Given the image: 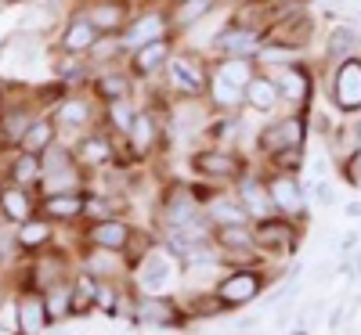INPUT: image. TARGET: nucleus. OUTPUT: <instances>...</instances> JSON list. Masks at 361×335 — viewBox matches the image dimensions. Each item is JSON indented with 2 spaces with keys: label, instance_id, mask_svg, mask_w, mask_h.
I'll return each instance as SVG.
<instances>
[{
  "label": "nucleus",
  "instance_id": "f257e3e1",
  "mask_svg": "<svg viewBox=\"0 0 361 335\" xmlns=\"http://www.w3.org/2000/svg\"><path fill=\"white\" fill-rule=\"evenodd\" d=\"M166 25H170V18L163 11H148V15L134 18L123 33H119V47L123 51H141V47L156 44V40H166Z\"/></svg>",
  "mask_w": 361,
  "mask_h": 335
},
{
  "label": "nucleus",
  "instance_id": "f03ea898",
  "mask_svg": "<svg viewBox=\"0 0 361 335\" xmlns=\"http://www.w3.org/2000/svg\"><path fill=\"white\" fill-rule=\"evenodd\" d=\"M267 29L264 25H228L224 33L214 37V47L228 58H253V51L264 44Z\"/></svg>",
  "mask_w": 361,
  "mask_h": 335
},
{
  "label": "nucleus",
  "instance_id": "7ed1b4c3",
  "mask_svg": "<svg viewBox=\"0 0 361 335\" xmlns=\"http://www.w3.org/2000/svg\"><path fill=\"white\" fill-rule=\"evenodd\" d=\"M333 98H336L340 112H357L361 108V58H347V62L336 65Z\"/></svg>",
  "mask_w": 361,
  "mask_h": 335
},
{
  "label": "nucleus",
  "instance_id": "20e7f679",
  "mask_svg": "<svg viewBox=\"0 0 361 335\" xmlns=\"http://www.w3.org/2000/svg\"><path fill=\"white\" fill-rule=\"evenodd\" d=\"M271 44L282 47V51H304L314 37V22L307 15H286L282 22L271 25Z\"/></svg>",
  "mask_w": 361,
  "mask_h": 335
},
{
  "label": "nucleus",
  "instance_id": "39448f33",
  "mask_svg": "<svg viewBox=\"0 0 361 335\" xmlns=\"http://www.w3.org/2000/svg\"><path fill=\"white\" fill-rule=\"evenodd\" d=\"M260 144L267 151H282V148H304V119L300 115H286L275 127H267L260 134Z\"/></svg>",
  "mask_w": 361,
  "mask_h": 335
},
{
  "label": "nucleus",
  "instance_id": "423d86ee",
  "mask_svg": "<svg viewBox=\"0 0 361 335\" xmlns=\"http://www.w3.org/2000/svg\"><path fill=\"white\" fill-rule=\"evenodd\" d=\"M170 83L180 90V94L195 98L199 90L206 87V76H202V69L192 62L188 54H177V58H170Z\"/></svg>",
  "mask_w": 361,
  "mask_h": 335
},
{
  "label": "nucleus",
  "instance_id": "0eeeda50",
  "mask_svg": "<svg viewBox=\"0 0 361 335\" xmlns=\"http://www.w3.org/2000/svg\"><path fill=\"white\" fill-rule=\"evenodd\" d=\"M127 15H130V8L119 4V0H98V4L87 11V18L94 22L98 33H123V29H127Z\"/></svg>",
  "mask_w": 361,
  "mask_h": 335
},
{
  "label": "nucleus",
  "instance_id": "6e6552de",
  "mask_svg": "<svg viewBox=\"0 0 361 335\" xmlns=\"http://www.w3.org/2000/svg\"><path fill=\"white\" fill-rule=\"evenodd\" d=\"M275 83H279V94L286 101H293V105L311 98V76H307V69H300V65H282L275 72Z\"/></svg>",
  "mask_w": 361,
  "mask_h": 335
},
{
  "label": "nucleus",
  "instance_id": "1a4fd4ad",
  "mask_svg": "<svg viewBox=\"0 0 361 335\" xmlns=\"http://www.w3.org/2000/svg\"><path fill=\"white\" fill-rule=\"evenodd\" d=\"M361 51V33L354 25H333L329 29V44H325V54H329V62L340 65L347 62V58H354Z\"/></svg>",
  "mask_w": 361,
  "mask_h": 335
},
{
  "label": "nucleus",
  "instance_id": "9d476101",
  "mask_svg": "<svg viewBox=\"0 0 361 335\" xmlns=\"http://www.w3.org/2000/svg\"><path fill=\"white\" fill-rule=\"evenodd\" d=\"M279 83H275V76H260V72H253V80L246 83V105L253 108V112H271L279 105Z\"/></svg>",
  "mask_w": 361,
  "mask_h": 335
},
{
  "label": "nucleus",
  "instance_id": "9b49d317",
  "mask_svg": "<svg viewBox=\"0 0 361 335\" xmlns=\"http://www.w3.org/2000/svg\"><path fill=\"white\" fill-rule=\"evenodd\" d=\"M94 44H98V29H94V22H90L87 15H80V18H73V22L66 25V33H62V47H66L69 54L94 51Z\"/></svg>",
  "mask_w": 361,
  "mask_h": 335
},
{
  "label": "nucleus",
  "instance_id": "f8f14e48",
  "mask_svg": "<svg viewBox=\"0 0 361 335\" xmlns=\"http://www.w3.org/2000/svg\"><path fill=\"white\" fill-rule=\"evenodd\" d=\"M195 170L206 177H235L243 173V163L228 151H202V156H195Z\"/></svg>",
  "mask_w": 361,
  "mask_h": 335
},
{
  "label": "nucleus",
  "instance_id": "ddd939ff",
  "mask_svg": "<svg viewBox=\"0 0 361 335\" xmlns=\"http://www.w3.org/2000/svg\"><path fill=\"white\" fill-rule=\"evenodd\" d=\"M257 289H260V282L253 278V274H235V278H228L217 289V296H221V303H228V307H238V303H250L257 296Z\"/></svg>",
  "mask_w": 361,
  "mask_h": 335
},
{
  "label": "nucleus",
  "instance_id": "4468645a",
  "mask_svg": "<svg viewBox=\"0 0 361 335\" xmlns=\"http://www.w3.org/2000/svg\"><path fill=\"white\" fill-rule=\"evenodd\" d=\"M54 123L51 119H33V127H29L25 134H22V151H29V156H44L47 148H54Z\"/></svg>",
  "mask_w": 361,
  "mask_h": 335
},
{
  "label": "nucleus",
  "instance_id": "2eb2a0df",
  "mask_svg": "<svg viewBox=\"0 0 361 335\" xmlns=\"http://www.w3.org/2000/svg\"><path fill=\"white\" fill-rule=\"evenodd\" d=\"M267 195L286 213H296L300 206H304V191H300V184L293 177H275V180H271V188H267Z\"/></svg>",
  "mask_w": 361,
  "mask_h": 335
},
{
  "label": "nucleus",
  "instance_id": "dca6fc26",
  "mask_svg": "<svg viewBox=\"0 0 361 335\" xmlns=\"http://www.w3.org/2000/svg\"><path fill=\"white\" fill-rule=\"evenodd\" d=\"M47 317H51V314H47V303H44L40 296L22 299V310H18V328H22V335H40V328H44Z\"/></svg>",
  "mask_w": 361,
  "mask_h": 335
},
{
  "label": "nucleus",
  "instance_id": "f3484780",
  "mask_svg": "<svg viewBox=\"0 0 361 335\" xmlns=\"http://www.w3.org/2000/svg\"><path fill=\"white\" fill-rule=\"evenodd\" d=\"M163 62H170V44H166V40H156V44L134 51V72H141V76L156 72Z\"/></svg>",
  "mask_w": 361,
  "mask_h": 335
},
{
  "label": "nucleus",
  "instance_id": "a211bd4d",
  "mask_svg": "<svg viewBox=\"0 0 361 335\" xmlns=\"http://www.w3.org/2000/svg\"><path fill=\"white\" fill-rule=\"evenodd\" d=\"M209 98H214L217 108H238V105H246V90L228 83V80H221L214 72V76H209Z\"/></svg>",
  "mask_w": 361,
  "mask_h": 335
},
{
  "label": "nucleus",
  "instance_id": "6ab92c4d",
  "mask_svg": "<svg viewBox=\"0 0 361 335\" xmlns=\"http://www.w3.org/2000/svg\"><path fill=\"white\" fill-rule=\"evenodd\" d=\"M214 8H217V0H180V4L173 8V15H170V22H173L177 29H188V25H195L199 18H206Z\"/></svg>",
  "mask_w": 361,
  "mask_h": 335
},
{
  "label": "nucleus",
  "instance_id": "aec40b11",
  "mask_svg": "<svg viewBox=\"0 0 361 335\" xmlns=\"http://www.w3.org/2000/svg\"><path fill=\"white\" fill-rule=\"evenodd\" d=\"M87 119H90L87 101L73 98V101H62V105H58V119H54V127H62V130H83V127H87Z\"/></svg>",
  "mask_w": 361,
  "mask_h": 335
},
{
  "label": "nucleus",
  "instance_id": "412c9836",
  "mask_svg": "<svg viewBox=\"0 0 361 335\" xmlns=\"http://www.w3.org/2000/svg\"><path fill=\"white\" fill-rule=\"evenodd\" d=\"M214 72H217L221 80H228V83H235V87L246 90V83L253 80V62H250V58H224V62H217Z\"/></svg>",
  "mask_w": 361,
  "mask_h": 335
},
{
  "label": "nucleus",
  "instance_id": "4be33fe9",
  "mask_svg": "<svg viewBox=\"0 0 361 335\" xmlns=\"http://www.w3.org/2000/svg\"><path fill=\"white\" fill-rule=\"evenodd\" d=\"M170 282V260L163 256V253H156V256H148L145 260V267H141V285L148 289V292H156L159 285H166Z\"/></svg>",
  "mask_w": 361,
  "mask_h": 335
},
{
  "label": "nucleus",
  "instance_id": "5701e85b",
  "mask_svg": "<svg viewBox=\"0 0 361 335\" xmlns=\"http://www.w3.org/2000/svg\"><path fill=\"white\" fill-rule=\"evenodd\" d=\"M90 234H94V241H98L102 249H123V246H127V238H130V227L116 224V220H102Z\"/></svg>",
  "mask_w": 361,
  "mask_h": 335
},
{
  "label": "nucleus",
  "instance_id": "b1692460",
  "mask_svg": "<svg viewBox=\"0 0 361 335\" xmlns=\"http://www.w3.org/2000/svg\"><path fill=\"white\" fill-rule=\"evenodd\" d=\"M0 209H4L8 220H18V224H25L29 213H33V206H29L25 191H18V188H8L4 195H0Z\"/></svg>",
  "mask_w": 361,
  "mask_h": 335
},
{
  "label": "nucleus",
  "instance_id": "393cba45",
  "mask_svg": "<svg viewBox=\"0 0 361 335\" xmlns=\"http://www.w3.org/2000/svg\"><path fill=\"white\" fill-rule=\"evenodd\" d=\"M130 144H137V151H148L156 144V119H152V112H137V119H134V127H130Z\"/></svg>",
  "mask_w": 361,
  "mask_h": 335
},
{
  "label": "nucleus",
  "instance_id": "a878e982",
  "mask_svg": "<svg viewBox=\"0 0 361 335\" xmlns=\"http://www.w3.org/2000/svg\"><path fill=\"white\" fill-rule=\"evenodd\" d=\"M44 209L51 213V217L69 220V217H80V213H83V198L73 195V191H62V195H51V198L44 202Z\"/></svg>",
  "mask_w": 361,
  "mask_h": 335
},
{
  "label": "nucleus",
  "instance_id": "bb28decb",
  "mask_svg": "<svg viewBox=\"0 0 361 335\" xmlns=\"http://www.w3.org/2000/svg\"><path fill=\"white\" fill-rule=\"evenodd\" d=\"M192 213H195L192 191H185V188H173V191H170V206H166V220H170V224H188Z\"/></svg>",
  "mask_w": 361,
  "mask_h": 335
},
{
  "label": "nucleus",
  "instance_id": "cd10ccee",
  "mask_svg": "<svg viewBox=\"0 0 361 335\" xmlns=\"http://www.w3.org/2000/svg\"><path fill=\"white\" fill-rule=\"evenodd\" d=\"M98 94L105 101H119V98H127L130 94V76L127 72H105L98 80Z\"/></svg>",
  "mask_w": 361,
  "mask_h": 335
},
{
  "label": "nucleus",
  "instance_id": "c85d7f7f",
  "mask_svg": "<svg viewBox=\"0 0 361 335\" xmlns=\"http://www.w3.org/2000/svg\"><path fill=\"white\" fill-rule=\"evenodd\" d=\"M243 198H246V209H250V213H257V217H267L271 206H275V202H271V195L257 184L253 177H250V180H243Z\"/></svg>",
  "mask_w": 361,
  "mask_h": 335
},
{
  "label": "nucleus",
  "instance_id": "c756f323",
  "mask_svg": "<svg viewBox=\"0 0 361 335\" xmlns=\"http://www.w3.org/2000/svg\"><path fill=\"white\" fill-rule=\"evenodd\" d=\"M289 238H293V227H289V224H271V220H264V227L257 231V241H260V246H267V249H286Z\"/></svg>",
  "mask_w": 361,
  "mask_h": 335
},
{
  "label": "nucleus",
  "instance_id": "7c9ffc66",
  "mask_svg": "<svg viewBox=\"0 0 361 335\" xmlns=\"http://www.w3.org/2000/svg\"><path fill=\"white\" fill-rule=\"evenodd\" d=\"M209 217H214L221 227H231V224H246L250 209L246 206H235V202H214V206H209Z\"/></svg>",
  "mask_w": 361,
  "mask_h": 335
},
{
  "label": "nucleus",
  "instance_id": "2f4dec72",
  "mask_svg": "<svg viewBox=\"0 0 361 335\" xmlns=\"http://www.w3.org/2000/svg\"><path fill=\"white\" fill-rule=\"evenodd\" d=\"M98 299V285H94V278L90 274H83V278L76 282V289H73V310L69 314H87V307Z\"/></svg>",
  "mask_w": 361,
  "mask_h": 335
},
{
  "label": "nucleus",
  "instance_id": "473e14b6",
  "mask_svg": "<svg viewBox=\"0 0 361 335\" xmlns=\"http://www.w3.org/2000/svg\"><path fill=\"white\" fill-rule=\"evenodd\" d=\"M141 317L148 321V324H173V307L166 299H145L141 303Z\"/></svg>",
  "mask_w": 361,
  "mask_h": 335
},
{
  "label": "nucleus",
  "instance_id": "72a5a7b5",
  "mask_svg": "<svg viewBox=\"0 0 361 335\" xmlns=\"http://www.w3.org/2000/svg\"><path fill=\"white\" fill-rule=\"evenodd\" d=\"M44 177V166H40V156H29V151H22V156L15 159V180L18 184H33V180Z\"/></svg>",
  "mask_w": 361,
  "mask_h": 335
},
{
  "label": "nucleus",
  "instance_id": "f704fd0d",
  "mask_svg": "<svg viewBox=\"0 0 361 335\" xmlns=\"http://www.w3.org/2000/svg\"><path fill=\"white\" fill-rule=\"evenodd\" d=\"M76 156H80L87 166H102V163L112 156V148H109L102 137H87V141L80 144V151H76Z\"/></svg>",
  "mask_w": 361,
  "mask_h": 335
},
{
  "label": "nucleus",
  "instance_id": "c9c22d12",
  "mask_svg": "<svg viewBox=\"0 0 361 335\" xmlns=\"http://www.w3.org/2000/svg\"><path fill=\"white\" fill-rule=\"evenodd\" d=\"M217 241L228 249H250L253 246V234L246 231V224H231V227H221L217 231Z\"/></svg>",
  "mask_w": 361,
  "mask_h": 335
},
{
  "label": "nucleus",
  "instance_id": "e433bc0d",
  "mask_svg": "<svg viewBox=\"0 0 361 335\" xmlns=\"http://www.w3.org/2000/svg\"><path fill=\"white\" fill-rule=\"evenodd\" d=\"M109 115H112V127H116V130H123V134H130L134 119H137V112L130 108V101H127V98L109 101Z\"/></svg>",
  "mask_w": 361,
  "mask_h": 335
},
{
  "label": "nucleus",
  "instance_id": "4c0bfd02",
  "mask_svg": "<svg viewBox=\"0 0 361 335\" xmlns=\"http://www.w3.org/2000/svg\"><path fill=\"white\" fill-rule=\"evenodd\" d=\"M44 303H47V314L51 317H58V314H66V310H73V289H51L47 296H44Z\"/></svg>",
  "mask_w": 361,
  "mask_h": 335
},
{
  "label": "nucleus",
  "instance_id": "58836bf2",
  "mask_svg": "<svg viewBox=\"0 0 361 335\" xmlns=\"http://www.w3.org/2000/svg\"><path fill=\"white\" fill-rule=\"evenodd\" d=\"M47 234H51L47 224H40V220H25V227L18 231V241H22V246H40V241H47Z\"/></svg>",
  "mask_w": 361,
  "mask_h": 335
},
{
  "label": "nucleus",
  "instance_id": "ea45409f",
  "mask_svg": "<svg viewBox=\"0 0 361 335\" xmlns=\"http://www.w3.org/2000/svg\"><path fill=\"white\" fill-rule=\"evenodd\" d=\"M33 127V119H29L25 112H11V115H4V137H18L22 141V134Z\"/></svg>",
  "mask_w": 361,
  "mask_h": 335
},
{
  "label": "nucleus",
  "instance_id": "a19ab883",
  "mask_svg": "<svg viewBox=\"0 0 361 335\" xmlns=\"http://www.w3.org/2000/svg\"><path fill=\"white\" fill-rule=\"evenodd\" d=\"M347 177H350V184H361V148H357V156L347 163Z\"/></svg>",
  "mask_w": 361,
  "mask_h": 335
},
{
  "label": "nucleus",
  "instance_id": "79ce46f5",
  "mask_svg": "<svg viewBox=\"0 0 361 335\" xmlns=\"http://www.w3.org/2000/svg\"><path fill=\"white\" fill-rule=\"evenodd\" d=\"M83 209H87V213H90V217H109V206H105V202H102V206H98V198H90V202H87V206H83Z\"/></svg>",
  "mask_w": 361,
  "mask_h": 335
},
{
  "label": "nucleus",
  "instance_id": "37998d69",
  "mask_svg": "<svg viewBox=\"0 0 361 335\" xmlns=\"http://www.w3.org/2000/svg\"><path fill=\"white\" fill-rule=\"evenodd\" d=\"M94 303H102L105 310H112V292H109V289H98V299H94Z\"/></svg>",
  "mask_w": 361,
  "mask_h": 335
},
{
  "label": "nucleus",
  "instance_id": "c03bdc74",
  "mask_svg": "<svg viewBox=\"0 0 361 335\" xmlns=\"http://www.w3.org/2000/svg\"><path fill=\"white\" fill-rule=\"evenodd\" d=\"M347 217H361V206L354 202V206H347Z\"/></svg>",
  "mask_w": 361,
  "mask_h": 335
},
{
  "label": "nucleus",
  "instance_id": "a18cd8bd",
  "mask_svg": "<svg viewBox=\"0 0 361 335\" xmlns=\"http://www.w3.org/2000/svg\"><path fill=\"white\" fill-rule=\"evenodd\" d=\"M264 4H271V8H279V4H289V0H264Z\"/></svg>",
  "mask_w": 361,
  "mask_h": 335
},
{
  "label": "nucleus",
  "instance_id": "49530a36",
  "mask_svg": "<svg viewBox=\"0 0 361 335\" xmlns=\"http://www.w3.org/2000/svg\"><path fill=\"white\" fill-rule=\"evenodd\" d=\"M354 137H357V148H361V123L354 127Z\"/></svg>",
  "mask_w": 361,
  "mask_h": 335
},
{
  "label": "nucleus",
  "instance_id": "de8ad7c7",
  "mask_svg": "<svg viewBox=\"0 0 361 335\" xmlns=\"http://www.w3.org/2000/svg\"><path fill=\"white\" fill-rule=\"evenodd\" d=\"M0 303H4V289H0Z\"/></svg>",
  "mask_w": 361,
  "mask_h": 335
},
{
  "label": "nucleus",
  "instance_id": "09e8293b",
  "mask_svg": "<svg viewBox=\"0 0 361 335\" xmlns=\"http://www.w3.org/2000/svg\"><path fill=\"white\" fill-rule=\"evenodd\" d=\"M51 335H66V331H51Z\"/></svg>",
  "mask_w": 361,
  "mask_h": 335
},
{
  "label": "nucleus",
  "instance_id": "8fccbe9b",
  "mask_svg": "<svg viewBox=\"0 0 361 335\" xmlns=\"http://www.w3.org/2000/svg\"><path fill=\"white\" fill-rule=\"evenodd\" d=\"M296 335H304V331H296Z\"/></svg>",
  "mask_w": 361,
  "mask_h": 335
}]
</instances>
